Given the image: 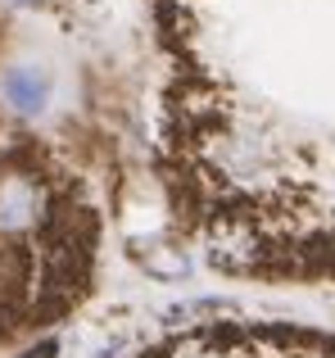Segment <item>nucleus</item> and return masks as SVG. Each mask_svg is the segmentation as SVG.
Returning <instances> with one entry per match:
<instances>
[{"label":"nucleus","instance_id":"20e7f679","mask_svg":"<svg viewBox=\"0 0 335 358\" xmlns=\"http://www.w3.org/2000/svg\"><path fill=\"white\" fill-rule=\"evenodd\" d=\"M23 358H54V341H45V345H36V350H27Z\"/></svg>","mask_w":335,"mask_h":358},{"label":"nucleus","instance_id":"f03ea898","mask_svg":"<svg viewBox=\"0 0 335 358\" xmlns=\"http://www.w3.org/2000/svg\"><path fill=\"white\" fill-rule=\"evenodd\" d=\"M5 96H9V105H18L23 114H36V109H45L50 87H45V78L36 69H14L5 78Z\"/></svg>","mask_w":335,"mask_h":358},{"label":"nucleus","instance_id":"39448f33","mask_svg":"<svg viewBox=\"0 0 335 358\" xmlns=\"http://www.w3.org/2000/svg\"><path fill=\"white\" fill-rule=\"evenodd\" d=\"M18 5H41V0H18Z\"/></svg>","mask_w":335,"mask_h":358},{"label":"nucleus","instance_id":"7ed1b4c3","mask_svg":"<svg viewBox=\"0 0 335 358\" xmlns=\"http://www.w3.org/2000/svg\"><path fill=\"white\" fill-rule=\"evenodd\" d=\"M132 254L154 277H186V272H191V259H186L181 250H172V245H159V241H136Z\"/></svg>","mask_w":335,"mask_h":358},{"label":"nucleus","instance_id":"f257e3e1","mask_svg":"<svg viewBox=\"0 0 335 358\" xmlns=\"http://www.w3.org/2000/svg\"><path fill=\"white\" fill-rule=\"evenodd\" d=\"M45 213L41 182L27 173H5L0 177V231H27Z\"/></svg>","mask_w":335,"mask_h":358}]
</instances>
